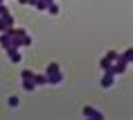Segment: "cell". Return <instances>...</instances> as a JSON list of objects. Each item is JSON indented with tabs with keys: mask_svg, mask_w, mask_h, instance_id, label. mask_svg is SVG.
<instances>
[{
	"mask_svg": "<svg viewBox=\"0 0 133 120\" xmlns=\"http://www.w3.org/2000/svg\"><path fill=\"white\" fill-rule=\"evenodd\" d=\"M45 79H48L50 84H59V82L63 79L61 66H59V64H50V66H48V75H45Z\"/></svg>",
	"mask_w": 133,
	"mask_h": 120,
	"instance_id": "1",
	"label": "cell"
},
{
	"mask_svg": "<svg viewBox=\"0 0 133 120\" xmlns=\"http://www.w3.org/2000/svg\"><path fill=\"white\" fill-rule=\"evenodd\" d=\"M84 118H92V120H102L104 118V113H99V111H95L92 106H84Z\"/></svg>",
	"mask_w": 133,
	"mask_h": 120,
	"instance_id": "2",
	"label": "cell"
},
{
	"mask_svg": "<svg viewBox=\"0 0 133 120\" xmlns=\"http://www.w3.org/2000/svg\"><path fill=\"white\" fill-rule=\"evenodd\" d=\"M99 84H102V88H111V86L115 84V75L106 70V73H104V77H102V82H99Z\"/></svg>",
	"mask_w": 133,
	"mask_h": 120,
	"instance_id": "3",
	"label": "cell"
},
{
	"mask_svg": "<svg viewBox=\"0 0 133 120\" xmlns=\"http://www.w3.org/2000/svg\"><path fill=\"white\" fill-rule=\"evenodd\" d=\"M115 57H117V52H108V55H106L104 59H102V61H99V64H102V68H104V70H108V68H111V66H113V61H115Z\"/></svg>",
	"mask_w": 133,
	"mask_h": 120,
	"instance_id": "4",
	"label": "cell"
},
{
	"mask_svg": "<svg viewBox=\"0 0 133 120\" xmlns=\"http://www.w3.org/2000/svg\"><path fill=\"white\" fill-rule=\"evenodd\" d=\"M23 88H25L27 93L36 91V84H34V79H32V77H23Z\"/></svg>",
	"mask_w": 133,
	"mask_h": 120,
	"instance_id": "5",
	"label": "cell"
},
{
	"mask_svg": "<svg viewBox=\"0 0 133 120\" xmlns=\"http://www.w3.org/2000/svg\"><path fill=\"white\" fill-rule=\"evenodd\" d=\"M11 23H14V21H11V18L7 16V11H5V14H2V18H0V29H7Z\"/></svg>",
	"mask_w": 133,
	"mask_h": 120,
	"instance_id": "6",
	"label": "cell"
},
{
	"mask_svg": "<svg viewBox=\"0 0 133 120\" xmlns=\"http://www.w3.org/2000/svg\"><path fill=\"white\" fill-rule=\"evenodd\" d=\"M9 59H11V61H21V52L16 48H9Z\"/></svg>",
	"mask_w": 133,
	"mask_h": 120,
	"instance_id": "7",
	"label": "cell"
},
{
	"mask_svg": "<svg viewBox=\"0 0 133 120\" xmlns=\"http://www.w3.org/2000/svg\"><path fill=\"white\" fill-rule=\"evenodd\" d=\"M48 11H50L52 16H56V14H59V5H54V2L50 0V5H48Z\"/></svg>",
	"mask_w": 133,
	"mask_h": 120,
	"instance_id": "8",
	"label": "cell"
},
{
	"mask_svg": "<svg viewBox=\"0 0 133 120\" xmlns=\"http://www.w3.org/2000/svg\"><path fill=\"white\" fill-rule=\"evenodd\" d=\"M32 79H34V84H36V86H38V84H45V82H48L43 75H32Z\"/></svg>",
	"mask_w": 133,
	"mask_h": 120,
	"instance_id": "9",
	"label": "cell"
},
{
	"mask_svg": "<svg viewBox=\"0 0 133 120\" xmlns=\"http://www.w3.org/2000/svg\"><path fill=\"white\" fill-rule=\"evenodd\" d=\"M7 102H9V106H11V109H16V106L21 104V100L16 98V95H11V98H9V100H7Z\"/></svg>",
	"mask_w": 133,
	"mask_h": 120,
	"instance_id": "10",
	"label": "cell"
}]
</instances>
